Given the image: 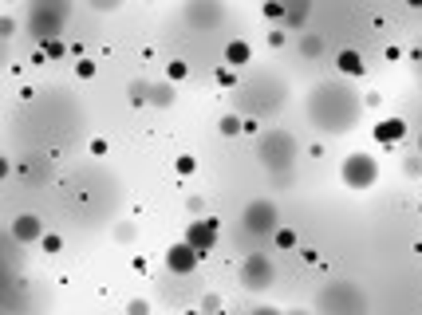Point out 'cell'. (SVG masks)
I'll list each match as a JSON object with an SVG mask.
<instances>
[{"instance_id": "obj_20", "label": "cell", "mask_w": 422, "mask_h": 315, "mask_svg": "<svg viewBox=\"0 0 422 315\" xmlns=\"http://www.w3.org/2000/svg\"><path fill=\"white\" fill-rule=\"evenodd\" d=\"M174 170L182 173V177H189V173L198 170V162H194V158H189V154H182V158H178V162H174Z\"/></svg>"}, {"instance_id": "obj_23", "label": "cell", "mask_w": 422, "mask_h": 315, "mask_svg": "<svg viewBox=\"0 0 422 315\" xmlns=\"http://www.w3.org/2000/svg\"><path fill=\"white\" fill-rule=\"evenodd\" d=\"M186 75H189V67L178 60V63H170V75H166V79H174V83H178V79H186Z\"/></svg>"}, {"instance_id": "obj_18", "label": "cell", "mask_w": 422, "mask_h": 315, "mask_svg": "<svg viewBox=\"0 0 422 315\" xmlns=\"http://www.w3.org/2000/svg\"><path fill=\"white\" fill-rule=\"evenodd\" d=\"M40 244H44V252H51V256H56V252L63 249V236L60 233H44V236H40Z\"/></svg>"}, {"instance_id": "obj_24", "label": "cell", "mask_w": 422, "mask_h": 315, "mask_svg": "<svg viewBox=\"0 0 422 315\" xmlns=\"http://www.w3.org/2000/svg\"><path fill=\"white\" fill-rule=\"evenodd\" d=\"M75 75H79V79H91V75H95V63H91V60H79V63H75Z\"/></svg>"}, {"instance_id": "obj_22", "label": "cell", "mask_w": 422, "mask_h": 315, "mask_svg": "<svg viewBox=\"0 0 422 315\" xmlns=\"http://www.w3.org/2000/svg\"><path fill=\"white\" fill-rule=\"evenodd\" d=\"M284 44H288V32H284V28H272V32H268V47H272V51H277V47H284Z\"/></svg>"}, {"instance_id": "obj_17", "label": "cell", "mask_w": 422, "mask_h": 315, "mask_svg": "<svg viewBox=\"0 0 422 315\" xmlns=\"http://www.w3.org/2000/svg\"><path fill=\"white\" fill-rule=\"evenodd\" d=\"M272 236H277V249H281V252H296V233H292V229H284V225H281Z\"/></svg>"}, {"instance_id": "obj_3", "label": "cell", "mask_w": 422, "mask_h": 315, "mask_svg": "<svg viewBox=\"0 0 422 315\" xmlns=\"http://www.w3.org/2000/svg\"><path fill=\"white\" fill-rule=\"evenodd\" d=\"M241 225H245L249 233H257V236L277 233V229H281V209H277V201H268V197H257V201L245 205Z\"/></svg>"}, {"instance_id": "obj_8", "label": "cell", "mask_w": 422, "mask_h": 315, "mask_svg": "<svg viewBox=\"0 0 422 315\" xmlns=\"http://www.w3.org/2000/svg\"><path fill=\"white\" fill-rule=\"evenodd\" d=\"M186 16L194 24H218L221 16H225V8H221V0H189Z\"/></svg>"}, {"instance_id": "obj_31", "label": "cell", "mask_w": 422, "mask_h": 315, "mask_svg": "<svg viewBox=\"0 0 422 315\" xmlns=\"http://www.w3.org/2000/svg\"><path fill=\"white\" fill-rule=\"evenodd\" d=\"M8 4H12V0H8Z\"/></svg>"}, {"instance_id": "obj_29", "label": "cell", "mask_w": 422, "mask_h": 315, "mask_svg": "<svg viewBox=\"0 0 422 315\" xmlns=\"http://www.w3.org/2000/svg\"><path fill=\"white\" fill-rule=\"evenodd\" d=\"M407 8H414V12H419V8H422V0H407Z\"/></svg>"}, {"instance_id": "obj_5", "label": "cell", "mask_w": 422, "mask_h": 315, "mask_svg": "<svg viewBox=\"0 0 422 315\" xmlns=\"http://www.w3.org/2000/svg\"><path fill=\"white\" fill-rule=\"evenodd\" d=\"M272 280H277V268H272L268 256H261V252L245 256V264H241V284H245L249 292H265Z\"/></svg>"}, {"instance_id": "obj_4", "label": "cell", "mask_w": 422, "mask_h": 315, "mask_svg": "<svg viewBox=\"0 0 422 315\" xmlns=\"http://www.w3.org/2000/svg\"><path fill=\"white\" fill-rule=\"evenodd\" d=\"M292 158H296V142L288 138L284 130L265 134V142H261V162H265L268 170H288Z\"/></svg>"}, {"instance_id": "obj_6", "label": "cell", "mask_w": 422, "mask_h": 315, "mask_svg": "<svg viewBox=\"0 0 422 315\" xmlns=\"http://www.w3.org/2000/svg\"><path fill=\"white\" fill-rule=\"evenodd\" d=\"M182 240H189V244L202 252V256H205V252H213V244H218V220H213V217L189 220L186 233H182Z\"/></svg>"}, {"instance_id": "obj_21", "label": "cell", "mask_w": 422, "mask_h": 315, "mask_svg": "<svg viewBox=\"0 0 422 315\" xmlns=\"http://www.w3.org/2000/svg\"><path fill=\"white\" fill-rule=\"evenodd\" d=\"M95 12H115V8H123V0H87Z\"/></svg>"}, {"instance_id": "obj_30", "label": "cell", "mask_w": 422, "mask_h": 315, "mask_svg": "<svg viewBox=\"0 0 422 315\" xmlns=\"http://www.w3.org/2000/svg\"><path fill=\"white\" fill-rule=\"evenodd\" d=\"M419 154H422V134H419Z\"/></svg>"}, {"instance_id": "obj_2", "label": "cell", "mask_w": 422, "mask_h": 315, "mask_svg": "<svg viewBox=\"0 0 422 315\" xmlns=\"http://www.w3.org/2000/svg\"><path fill=\"white\" fill-rule=\"evenodd\" d=\"M340 181L347 189H371L379 181V162L371 154H347L344 166H340Z\"/></svg>"}, {"instance_id": "obj_1", "label": "cell", "mask_w": 422, "mask_h": 315, "mask_svg": "<svg viewBox=\"0 0 422 315\" xmlns=\"http://www.w3.org/2000/svg\"><path fill=\"white\" fill-rule=\"evenodd\" d=\"M63 20H67V0H32L28 4V32L36 40L60 36Z\"/></svg>"}, {"instance_id": "obj_10", "label": "cell", "mask_w": 422, "mask_h": 315, "mask_svg": "<svg viewBox=\"0 0 422 315\" xmlns=\"http://www.w3.org/2000/svg\"><path fill=\"white\" fill-rule=\"evenodd\" d=\"M371 134H375L379 146H399V142L407 138V123H403V118H383Z\"/></svg>"}, {"instance_id": "obj_12", "label": "cell", "mask_w": 422, "mask_h": 315, "mask_svg": "<svg viewBox=\"0 0 422 315\" xmlns=\"http://www.w3.org/2000/svg\"><path fill=\"white\" fill-rule=\"evenodd\" d=\"M336 67H340L344 75H351V79H360L363 71H367V63H363V55H360V51H351V47H344V51H340V60H336Z\"/></svg>"}, {"instance_id": "obj_32", "label": "cell", "mask_w": 422, "mask_h": 315, "mask_svg": "<svg viewBox=\"0 0 422 315\" xmlns=\"http://www.w3.org/2000/svg\"><path fill=\"white\" fill-rule=\"evenodd\" d=\"M419 209H422V205H419Z\"/></svg>"}, {"instance_id": "obj_16", "label": "cell", "mask_w": 422, "mask_h": 315, "mask_svg": "<svg viewBox=\"0 0 422 315\" xmlns=\"http://www.w3.org/2000/svg\"><path fill=\"white\" fill-rule=\"evenodd\" d=\"M40 44H44V55H47V60H63V55H67V47H63L60 36H47V40H40Z\"/></svg>"}, {"instance_id": "obj_19", "label": "cell", "mask_w": 422, "mask_h": 315, "mask_svg": "<svg viewBox=\"0 0 422 315\" xmlns=\"http://www.w3.org/2000/svg\"><path fill=\"white\" fill-rule=\"evenodd\" d=\"M134 233H139V229H134L130 220H123V225H115V240H123V244H130V240H134Z\"/></svg>"}, {"instance_id": "obj_11", "label": "cell", "mask_w": 422, "mask_h": 315, "mask_svg": "<svg viewBox=\"0 0 422 315\" xmlns=\"http://www.w3.org/2000/svg\"><path fill=\"white\" fill-rule=\"evenodd\" d=\"M225 63L241 71L245 63H253V47L245 44V40H229V44H225Z\"/></svg>"}, {"instance_id": "obj_15", "label": "cell", "mask_w": 422, "mask_h": 315, "mask_svg": "<svg viewBox=\"0 0 422 315\" xmlns=\"http://www.w3.org/2000/svg\"><path fill=\"white\" fill-rule=\"evenodd\" d=\"M300 51H304V55H320V51H324V40H320V36H316V32H304V36H300Z\"/></svg>"}, {"instance_id": "obj_14", "label": "cell", "mask_w": 422, "mask_h": 315, "mask_svg": "<svg viewBox=\"0 0 422 315\" xmlns=\"http://www.w3.org/2000/svg\"><path fill=\"white\" fill-rule=\"evenodd\" d=\"M245 123H249V118H241V114H225V118L218 123V130L225 134V138H237V134H245Z\"/></svg>"}, {"instance_id": "obj_13", "label": "cell", "mask_w": 422, "mask_h": 315, "mask_svg": "<svg viewBox=\"0 0 422 315\" xmlns=\"http://www.w3.org/2000/svg\"><path fill=\"white\" fill-rule=\"evenodd\" d=\"M150 107H158V110L174 107V79H166V83H150Z\"/></svg>"}, {"instance_id": "obj_9", "label": "cell", "mask_w": 422, "mask_h": 315, "mask_svg": "<svg viewBox=\"0 0 422 315\" xmlns=\"http://www.w3.org/2000/svg\"><path fill=\"white\" fill-rule=\"evenodd\" d=\"M12 236L20 240V244H32V240H40V236H44V225H40L36 213H20V217L12 220Z\"/></svg>"}, {"instance_id": "obj_7", "label": "cell", "mask_w": 422, "mask_h": 315, "mask_svg": "<svg viewBox=\"0 0 422 315\" xmlns=\"http://www.w3.org/2000/svg\"><path fill=\"white\" fill-rule=\"evenodd\" d=\"M198 260H202V252L194 249L189 240H178V244L166 249V268H170L174 276H189V272L198 268Z\"/></svg>"}, {"instance_id": "obj_26", "label": "cell", "mask_w": 422, "mask_h": 315, "mask_svg": "<svg viewBox=\"0 0 422 315\" xmlns=\"http://www.w3.org/2000/svg\"><path fill=\"white\" fill-rule=\"evenodd\" d=\"M126 312H130V315H146V312H150V303H146V299H130V303H126Z\"/></svg>"}, {"instance_id": "obj_28", "label": "cell", "mask_w": 422, "mask_h": 315, "mask_svg": "<svg viewBox=\"0 0 422 315\" xmlns=\"http://www.w3.org/2000/svg\"><path fill=\"white\" fill-rule=\"evenodd\" d=\"M91 154L103 158V154H107V142H103V138H91Z\"/></svg>"}, {"instance_id": "obj_25", "label": "cell", "mask_w": 422, "mask_h": 315, "mask_svg": "<svg viewBox=\"0 0 422 315\" xmlns=\"http://www.w3.org/2000/svg\"><path fill=\"white\" fill-rule=\"evenodd\" d=\"M233 71H237V67H229V63L218 71V83H221V87H233Z\"/></svg>"}, {"instance_id": "obj_27", "label": "cell", "mask_w": 422, "mask_h": 315, "mask_svg": "<svg viewBox=\"0 0 422 315\" xmlns=\"http://www.w3.org/2000/svg\"><path fill=\"white\" fill-rule=\"evenodd\" d=\"M186 209H189V213H202V209H205V197H198V193H194V197L186 201Z\"/></svg>"}]
</instances>
